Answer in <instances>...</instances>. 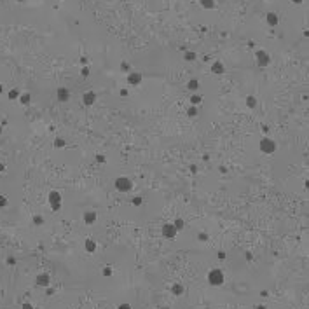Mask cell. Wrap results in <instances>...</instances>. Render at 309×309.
I'll list each match as a JSON object with an SVG mask.
<instances>
[{"mask_svg": "<svg viewBox=\"0 0 309 309\" xmlns=\"http://www.w3.org/2000/svg\"><path fill=\"white\" fill-rule=\"evenodd\" d=\"M115 189L119 190V192H122V194H126V192H131L133 189V182L129 180L128 177H119V178H115Z\"/></svg>", "mask_w": 309, "mask_h": 309, "instance_id": "1", "label": "cell"}, {"mask_svg": "<svg viewBox=\"0 0 309 309\" xmlns=\"http://www.w3.org/2000/svg\"><path fill=\"white\" fill-rule=\"evenodd\" d=\"M259 149H260L264 154L273 155L274 152H276V143H274V140H271L269 136H264L260 140V143H259Z\"/></svg>", "mask_w": 309, "mask_h": 309, "instance_id": "2", "label": "cell"}, {"mask_svg": "<svg viewBox=\"0 0 309 309\" xmlns=\"http://www.w3.org/2000/svg\"><path fill=\"white\" fill-rule=\"evenodd\" d=\"M208 283L213 285V287H220L224 283V273L220 269H212L208 273Z\"/></svg>", "mask_w": 309, "mask_h": 309, "instance_id": "3", "label": "cell"}, {"mask_svg": "<svg viewBox=\"0 0 309 309\" xmlns=\"http://www.w3.org/2000/svg\"><path fill=\"white\" fill-rule=\"evenodd\" d=\"M61 194L58 192V190H53V192H49V204L53 208L54 212H59L61 210Z\"/></svg>", "mask_w": 309, "mask_h": 309, "instance_id": "4", "label": "cell"}, {"mask_svg": "<svg viewBox=\"0 0 309 309\" xmlns=\"http://www.w3.org/2000/svg\"><path fill=\"white\" fill-rule=\"evenodd\" d=\"M161 232H163V236H164L166 239H171V241L177 238V234H178L177 227H175L173 224H164L163 229H161Z\"/></svg>", "mask_w": 309, "mask_h": 309, "instance_id": "5", "label": "cell"}, {"mask_svg": "<svg viewBox=\"0 0 309 309\" xmlns=\"http://www.w3.org/2000/svg\"><path fill=\"white\" fill-rule=\"evenodd\" d=\"M255 58H257V65L259 66H267L271 63V56L265 53L264 49H259L255 53Z\"/></svg>", "mask_w": 309, "mask_h": 309, "instance_id": "6", "label": "cell"}, {"mask_svg": "<svg viewBox=\"0 0 309 309\" xmlns=\"http://www.w3.org/2000/svg\"><path fill=\"white\" fill-rule=\"evenodd\" d=\"M128 84L129 86H138V84H141V80H143V77H141V74L140 72H128Z\"/></svg>", "mask_w": 309, "mask_h": 309, "instance_id": "7", "label": "cell"}, {"mask_svg": "<svg viewBox=\"0 0 309 309\" xmlns=\"http://www.w3.org/2000/svg\"><path fill=\"white\" fill-rule=\"evenodd\" d=\"M82 103H84L86 107H93L94 103H96V93H94V91H86V93L82 94Z\"/></svg>", "mask_w": 309, "mask_h": 309, "instance_id": "8", "label": "cell"}, {"mask_svg": "<svg viewBox=\"0 0 309 309\" xmlns=\"http://www.w3.org/2000/svg\"><path fill=\"white\" fill-rule=\"evenodd\" d=\"M56 98H58V102H61V103L68 102V100H70V91L61 86V88L56 89Z\"/></svg>", "mask_w": 309, "mask_h": 309, "instance_id": "9", "label": "cell"}, {"mask_svg": "<svg viewBox=\"0 0 309 309\" xmlns=\"http://www.w3.org/2000/svg\"><path fill=\"white\" fill-rule=\"evenodd\" d=\"M82 220H84V224L93 225L94 222H96V212H93V210H88V212H84V215H82Z\"/></svg>", "mask_w": 309, "mask_h": 309, "instance_id": "10", "label": "cell"}, {"mask_svg": "<svg viewBox=\"0 0 309 309\" xmlns=\"http://www.w3.org/2000/svg\"><path fill=\"white\" fill-rule=\"evenodd\" d=\"M265 21H267V25H269V26H278V23H279L278 14H276V12H267Z\"/></svg>", "mask_w": 309, "mask_h": 309, "instance_id": "11", "label": "cell"}, {"mask_svg": "<svg viewBox=\"0 0 309 309\" xmlns=\"http://www.w3.org/2000/svg\"><path fill=\"white\" fill-rule=\"evenodd\" d=\"M37 285H39V287H49V285H51L49 274H39V276H37Z\"/></svg>", "mask_w": 309, "mask_h": 309, "instance_id": "12", "label": "cell"}, {"mask_svg": "<svg viewBox=\"0 0 309 309\" xmlns=\"http://www.w3.org/2000/svg\"><path fill=\"white\" fill-rule=\"evenodd\" d=\"M224 70H225V68H224V63H222V61H215L212 65V74H215V75H222V74H224Z\"/></svg>", "mask_w": 309, "mask_h": 309, "instance_id": "13", "label": "cell"}, {"mask_svg": "<svg viewBox=\"0 0 309 309\" xmlns=\"http://www.w3.org/2000/svg\"><path fill=\"white\" fill-rule=\"evenodd\" d=\"M84 248H86V252H88V253H93V252H96V243H94L93 239H86V241H84Z\"/></svg>", "mask_w": 309, "mask_h": 309, "instance_id": "14", "label": "cell"}, {"mask_svg": "<svg viewBox=\"0 0 309 309\" xmlns=\"http://www.w3.org/2000/svg\"><path fill=\"white\" fill-rule=\"evenodd\" d=\"M187 88H189V91L196 93V91L199 89V80H197V79H192V80H189V84H187Z\"/></svg>", "mask_w": 309, "mask_h": 309, "instance_id": "15", "label": "cell"}, {"mask_svg": "<svg viewBox=\"0 0 309 309\" xmlns=\"http://www.w3.org/2000/svg\"><path fill=\"white\" fill-rule=\"evenodd\" d=\"M171 293L173 295H182V293H183V287H182L180 283H175L171 287Z\"/></svg>", "mask_w": 309, "mask_h": 309, "instance_id": "16", "label": "cell"}, {"mask_svg": "<svg viewBox=\"0 0 309 309\" xmlns=\"http://www.w3.org/2000/svg\"><path fill=\"white\" fill-rule=\"evenodd\" d=\"M30 100H31V94L30 93L19 94V102H21V105H28V103H30Z\"/></svg>", "mask_w": 309, "mask_h": 309, "instance_id": "17", "label": "cell"}, {"mask_svg": "<svg viewBox=\"0 0 309 309\" xmlns=\"http://www.w3.org/2000/svg\"><path fill=\"white\" fill-rule=\"evenodd\" d=\"M203 102V96L197 93H194L192 96H190V105H199V103Z\"/></svg>", "mask_w": 309, "mask_h": 309, "instance_id": "18", "label": "cell"}, {"mask_svg": "<svg viewBox=\"0 0 309 309\" xmlns=\"http://www.w3.org/2000/svg\"><path fill=\"white\" fill-rule=\"evenodd\" d=\"M201 5L204 9H213L215 7V0H201Z\"/></svg>", "mask_w": 309, "mask_h": 309, "instance_id": "19", "label": "cell"}, {"mask_svg": "<svg viewBox=\"0 0 309 309\" xmlns=\"http://www.w3.org/2000/svg\"><path fill=\"white\" fill-rule=\"evenodd\" d=\"M183 58H185V61H196V58H197V54L192 53V51H187L185 54H183Z\"/></svg>", "mask_w": 309, "mask_h": 309, "instance_id": "20", "label": "cell"}, {"mask_svg": "<svg viewBox=\"0 0 309 309\" xmlns=\"http://www.w3.org/2000/svg\"><path fill=\"white\" fill-rule=\"evenodd\" d=\"M246 107H250V108H255V107H257V98H255V96H248V98H246Z\"/></svg>", "mask_w": 309, "mask_h": 309, "instance_id": "21", "label": "cell"}, {"mask_svg": "<svg viewBox=\"0 0 309 309\" xmlns=\"http://www.w3.org/2000/svg\"><path fill=\"white\" fill-rule=\"evenodd\" d=\"M187 115H189V117H196V115H197V107H196V105H190L189 110H187Z\"/></svg>", "mask_w": 309, "mask_h": 309, "instance_id": "22", "label": "cell"}, {"mask_svg": "<svg viewBox=\"0 0 309 309\" xmlns=\"http://www.w3.org/2000/svg\"><path fill=\"white\" fill-rule=\"evenodd\" d=\"M65 145H66V141L63 140V138H56V140H54V147H56V149H63Z\"/></svg>", "mask_w": 309, "mask_h": 309, "instance_id": "23", "label": "cell"}, {"mask_svg": "<svg viewBox=\"0 0 309 309\" xmlns=\"http://www.w3.org/2000/svg\"><path fill=\"white\" fill-rule=\"evenodd\" d=\"M173 225L177 227V231H182V229H183V225H185V222L182 220V218H177V220L173 222Z\"/></svg>", "mask_w": 309, "mask_h": 309, "instance_id": "24", "label": "cell"}, {"mask_svg": "<svg viewBox=\"0 0 309 309\" xmlns=\"http://www.w3.org/2000/svg\"><path fill=\"white\" fill-rule=\"evenodd\" d=\"M19 98V91L18 89H11L9 91V100H18Z\"/></svg>", "mask_w": 309, "mask_h": 309, "instance_id": "25", "label": "cell"}, {"mask_svg": "<svg viewBox=\"0 0 309 309\" xmlns=\"http://www.w3.org/2000/svg\"><path fill=\"white\" fill-rule=\"evenodd\" d=\"M31 220H33V224H35V225H42V224H44V216L35 215L33 218H31Z\"/></svg>", "mask_w": 309, "mask_h": 309, "instance_id": "26", "label": "cell"}, {"mask_svg": "<svg viewBox=\"0 0 309 309\" xmlns=\"http://www.w3.org/2000/svg\"><path fill=\"white\" fill-rule=\"evenodd\" d=\"M121 70L126 72V74H128V72H131V66H129V63H128V61H122V63H121Z\"/></svg>", "mask_w": 309, "mask_h": 309, "instance_id": "27", "label": "cell"}, {"mask_svg": "<svg viewBox=\"0 0 309 309\" xmlns=\"http://www.w3.org/2000/svg\"><path fill=\"white\" fill-rule=\"evenodd\" d=\"M131 203H133V206H140V204L143 203V199H141L140 196H136V197H133V199H131Z\"/></svg>", "mask_w": 309, "mask_h": 309, "instance_id": "28", "label": "cell"}, {"mask_svg": "<svg viewBox=\"0 0 309 309\" xmlns=\"http://www.w3.org/2000/svg\"><path fill=\"white\" fill-rule=\"evenodd\" d=\"M103 276H105V278L112 276V267H108V265H107V267H103Z\"/></svg>", "mask_w": 309, "mask_h": 309, "instance_id": "29", "label": "cell"}, {"mask_svg": "<svg viewBox=\"0 0 309 309\" xmlns=\"http://www.w3.org/2000/svg\"><path fill=\"white\" fill-rule=\"evenodd\" d=\"M5 206H7V197L0 196V208H5Z\"/></svg>", "mask_w": 309, "mask_h": 309, "instance_id": "30", "label": "cell"}, {"mask_svg": "<svg viewBox=\"0 0 309 309\" xmlns=\"http://www.w3.org/2000/svg\"><path fill=\"white\" fill-rule=\"evenodd\" d=\"M80 72H82V75H84V77H88V75H89V68H88V66H82V70H80Z\"/></svg>", "mask_w": 309, "mask_h": 309, "instance_id": "31", "label": "cell"}, {"mask_svg": "<svg viewBox=\"0 0 309 309\" xmlns=\"http://www.w3.org/2000/svg\"><path fill=\"white\" fill-rule=\"evenodd\" d=\"M206 239H208V234H204V232L199 234V241H206Z\"/></svg>", "mask_w": 309, "mask_h": 309, "instance_id": "32", "label": "cell"}, {"mask_svg": "<svg viewBox=\"0 0 309 309\" xmlns=\"http://www.w3.org/2000/svg\"><path fill=\"white\" fill-rule=\"evenodd\" d=\"M96 161L98 163H105V155H96Z\"/></svg>", "mask_w": 309, "mask_h": 309, "instance_id": "33", "label": "cell"}, {"mask_svg": "<svg viewBox=\"0 0 309 309\" xmlns=\"http://www.w3.org/2000/svg\"><path fill=\"white\" fill-rule=\"evenodd\" d=\"M117 309H131V306H129V304H121Z\"/></svg>", "mask_w": 309, "mask_h": 309, "instance_id": "34", "label": "cell"}, {"mask_svg": "<svg viewBox=\"0 0 309 309\" xmlns=\"http://www.w3.org/2000/svg\"><path fill=\"white\" fill-rule=\"evenodd\" d=\"M121 96H128V89H121Z\"/></svg>", "mask_w": 309, "mask_h": 309, "instance_id": "35", "label": "cell"}, {"mask_svg": "<svg viewBox=\"0 0 309 309\" xmlns=\"http://www.w3.org/2000/svg\"><path fill=\"white\" fill-rule=\"evenodd\" d=\"M23 309H33V306L31 304H23Z\"/></svg>", "mask_w": 309, "mask_h": 309, "instance_id": "36", "label": "cell"}, {"mask_svg": "<svg viewBox=\"0 0 309 309\" xmlns=\"http://www.w3.org/2000/svg\"><path fill=\"white\" fill-rule=\"evenodd\" d=\"M14 262H16V260H14L12 257H9V259H7V264H14Z\"/></svg>", "mask_w": 309, "mask_h": 309, "instance_id": "37", "label": "cell"}, {"mask_svg": "<svg viewBox=\"0 0 309 309\" xmlns=\"http://www.w3.org/2000/svg\"><path fill=\"white\" fill-rule=\"evenodd\" d=\"M218 259H225V253L224 252H218Z\"/></svg>", "mask_w": 309, "mask_h": 309, "instance_id": "38", "label": "cell"}, {"mask_svg": "<svg viewBox=\"0 0 309 309\" xmlns=\"http://www.w3.org/2000/svg\"><path fill=\"white\" fill-rule=\"evenodd\" d=\"M4 169H5V164H4V163H0V171H4Z\"/></svg>", "mask_w": 309, "mask_h": 309, "instance_id": "39", "label": "cell"}, {"mask_svg": "<svg viewBox=\"0 0 309 309\" xmlns=\"http://www.w3.org/2000/svg\"><path fill=\"white\" fill-rule=\"evenodd\" d=\"M292 2H293V4H302L304 0H292Z\"/></svg>", "mask_w": 309, "mask_h": 309, "instance_id": "40", "label": "cell"}, {"mask_svg": "<svg viewBox=\"0 0 309 309\" xmlns=\"http://www.w3.org/2000/svg\"><path fill=\"white\" fill-rule=\"evenodd\" d=\"M257 309H265L264 306H257Z\"/></svg>", "mask_w": 309, "mask_h": 309, "instance_id": "41", "label": "cell"}, {"mask_svg": "<svg viewBox=\"0 0 309 309\" xmlns=\"http://www.w3.org/2000/svg\"><path fill=\"white\" fill-rule=\"evenodd\" d=\"M0 135H2V124H0Z\"/></svg>", "mask_w": 309, "mask_h": 309, "instance_id": "42", "label": "cell"}, {"mask_svg": "<svg viewBox=\"0 0 309 309\" xmlns=\"http://www.w3.org/2000/svg\"><path fill=\"white\" fill-rule=\"evenodd\" d=\"M0 93H2V84H0Z\"/></svg>", "mask_w": 309, "mask_h": 309, "instance_id": "43", "label": "cell"}, {"mask_svg": "<svg viewBox=\"0 0 309 309\" xmlns=\"http://www.w3.org/2000/svg\"><path fill=\"white\" fill-rule=\"evenodd\" d=\"M166 309H168V307H166Z\"/></svg>", "mask_w": 309, "mask_h": 309, "instance_id": "44", "label": "cell"}]
</instances>
